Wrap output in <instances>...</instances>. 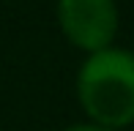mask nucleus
Listing matches in <instances>:
<instances>
[{
	"instance_id": "f03ea898",
	"label": "nucleus",
	"mask_w": 134,
	"mask_h": 131,
	"mask_svg": "<svg viewBox=\"0 0 134 131\" xmlns=\"http://www.w3.org/2000/svg\"><path fill=\"white\" fill-rule=\"evenodd\" d=\"M58 22L74 46L99 52L118 35V5L115 0H58Z\"/></svg>"
},
{
	"instance_id": "f257e3e1",
	"label": "nucleus",
	"mask_w": 134,
	"mask_h": 131,
	"mask_svg": "<svg viewBox=\"0 0 134 131\" xmlns=\"http://www.w3.org/2000/svg\"><path fill=\"white\" fill-rule=\"evenodd\" d=\"M77 96L96 126L115 131L134 123V52L115 46L90 52L77 74Z\"/></svg>"
},
{
	"instance_id": "7ed1b4c3",
	"label": "nucleus",
	"mask_w": 134,
	"mask_h": 131,
	"mask_svg": "<svg viewBox=\"0 0 134 131\" xmlns=\"http://www.w3.org/2000/svg\"><path fill=\"white\" fill-rule=\"evenodd\" d=\"M66 131H112V128H104V126H96V123H80V126H69Z\"/></svg>"
}]
</instances>
